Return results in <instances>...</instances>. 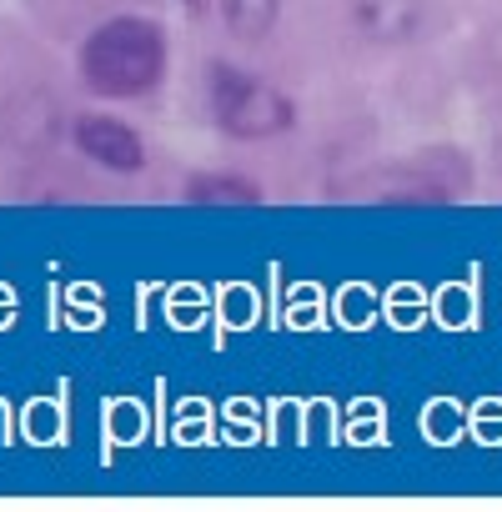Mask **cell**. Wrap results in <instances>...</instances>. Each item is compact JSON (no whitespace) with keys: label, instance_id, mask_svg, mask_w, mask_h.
<instances>
[{"label":"cell","instance_id":"cell-6","mask_svg":"<svg viewBox=\"0 0 502 512\" xmlns=\"http://www.w3.org/2000/svg\"><path fill=\"white\" fill-rule=\"evenodd\" d=\"M186 201H196V206H216V201L246 206V201H262V186L257 181H241V176H196L186 186Z\"/></svg>","mask_w":502,"mask_h":512},{"label":"cell","instance_id":"cell-7","mask_svg":"<svg viewBox=\"0 0 502 512\" xmlns=\"http://www.w3.org/2000/svg\"><path fill=\"white\" fill-rule=\"evenodd\" d=\"M186 6H191V11H201V6H206V0H186Z\"/></svg>","mask_w":502,"mask_h":512},{"label":"cell","instance_id":"cell-1","mask_svg":"<svg viewBox=\"0 0 502 512\" xmlns=\"http://www.w3.org/2000/svg\"><path fill=\"white\" fill-rule=\"evenodd\" d=\"M166 71V36L156 21H141V16H121V21H106L86 51H81V76L91 91L101 96H141L161 81Z\"/></svg>","mask_w":502,"mask_h":512},{"label":"cell","instance_id":"cell-5","mask_svg":"<svg viewBox=\"0 0 502 512\" xmlns=\"http://www.w3.org/2000/svg\"><path fill=\"white\" fill-rule=\"evenodd\" d=\"M282 0H221V21L236 41H262L277 26Z\"/></svg>","mask_w":502,"mask_h":512},{"label":"cell","instance_id":"cell-4","mask_svg":"<svg viewBox=\"0 0 502 512\" xmlns=\"http://www.w3.org/2000/svg\"><path fill=\"white\" fill-rule=\"evenodd\" d=\"M347 16L367 41H412L422 26V0H347Z\"/></svg>","mask_w":502,"mask_h":512},{"label":"cell","instance_id":"cell-3","mask_svg":"<svg viewBox=\"0 0 502 512\" xmlns=\"http://www.w3.org/2000/svg\"><path fill=\"white\" fill-rule=\"evenodd\" d=\"M76 146H81V156H91V161H101L111 171H141L146 166L141 136L126 121H116V116H81Z\"/></svg>","mask_w":502,"mask_h":512},{"label":"cell","instance_id":"cell-2","mask_svg":"<svg viewBox=\"0 0 502 512\" xmlns=\"http://www.w3.org/2000/svg\"><path fill=\"white\" fill-rule=\"evenodd\" d=\"M211 111H216L221 131L236 141H267L292 126V101L277 86L241 76L231 66H211Z\"/></svg>","mask_w":502,"mask_h":512}]
</instances>
